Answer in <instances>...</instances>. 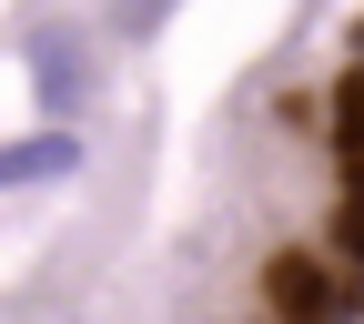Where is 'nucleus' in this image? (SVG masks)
Segmentation results:
<instances>
[{
  "instance_id": "7ed1b4c3",
  "label": "nucleus",
  "mask_w": 364,
  "mask_h": 324,
  "mask_svg": "<svg viewBox=\"0 0 364 324\" xmlns=\"http://www.w3.org/2000/svg\"><path fill=\"white\" fill-rule=\"evenodd\" d=\"M81 162V142L71 132H31V142H0V193H11V182H61Z\"/></svg>"
},
{
  "instance_id": "20e7f679",
  "label": "nucleus",
  "mask_w": 364,
  "mask_h": 324,
  "mask_svg": "<svg viewBox=\"0 0 364 324\" xmlns=\"http://www.w3.org/2000/svg\"><path fill=\"white\" fill-rule=\"evenodd\" d=\"M162 11H172V0H122V21H132V31H152Z\"/></svg>"
},
{
  "instance_id": "f03ea898",
  "label": "nucleus",
  "mask_w": 364,
  "mask_h": 324,
  "mask_svg": "<svg viewBox=\"0 0 364 324\" xmlns=\"http://www.w3.org/2000/svg\"><path fill=\"white\" fill-rule=\"evenodd\" d=\"M263 294H273L284 324H354V263H324V254L294 244V254H273Z\"/></svg>"
},
{
  "instance_id": "f257e3e1",
  "label": "nucleus",
  "mask_w": 364,
  "mask_h": 324,
  "mask_svg": "<svg viewBox=\"0 0 364 324\" xmlns=\"http://www.w3.org/2000/svg\"><path fill=\"white\" fill-rule=\"evenodd\" d=\"M334 162H344V193H334V254L364 273V31H354L344 81H334Z\"/></svg>"
}]
</instances>
